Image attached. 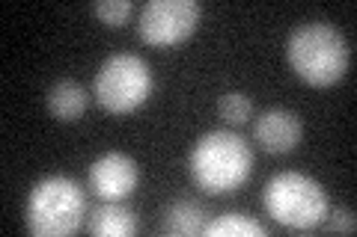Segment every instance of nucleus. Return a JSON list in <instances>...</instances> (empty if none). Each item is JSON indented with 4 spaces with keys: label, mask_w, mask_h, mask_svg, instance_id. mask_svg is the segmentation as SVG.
I'll list each match as a JSON object with an SVG mask.
<instances>
[{
    "label": "nucleus",
    "mask_w": 357,
    "mask_h": 237,
    "mask_svg": "<svg viewBox=\"0 0 357 237\" xmlns=\"http://www.w3.org/2000/svg\"><path fill=\"white\" fill-rule=\"evenodd\" d=\"M188 169H191L194 184L206 193H232L253 172V149L236 131H208L194 142L188 154Z\"/></svg>",
    "instance_id": "obj_1"
},
{
    "label": "nucleus",
    "mask_w": 357,
    "mask_h": 237,
    "mask_svg": "<svg viewBox=\"0 0 357 237\" xmlns=\"http://www.w3.org/2000/svg\"><path fill=\"white\" fill-rule=\"evenodd\" d=\"M286 56L292 72L310 86L337 83L351 65L349 39L328 21H307V24L295 27L286 42Z\"/></svg>",
    "instance_id": "obj_2"
},
{
    "label": "nucleus",
    "mask_w": 357,
    "mask_h": 237,
    "mask_svg": "<svg viewBox=\"0 0 357 237\" xmlns=\"http://www.w3.org/2000/svg\"><path fill=\"white\" fill-rule=\"evenodd\" d=\"M86 220V196L84 187L69 175H45L33 184L24 222L27 231L36 237H66L77 231Z\"/></svg>",
    "instance_id": "obj_3"
},
{
    "label": "nucleus",
    "mask_w": 357,
    "mask_h": 237,
    "mask_svg": "<svg viewBox=\"0 0 357 237\" xmlns=\"http://www.w3.org/2000/svg\"><path fill=\"white\" fill-rule=\"evenodd\" d=\"M262 205L268 217L286 229H312L321 225L331 211L328 193L316 178H310L295 169L277 172L265 181L262 190Z\"/></svg>",
    "instance_id": "obj_4"
},
{
    "label": "nucleus",
    "mask_w": 357,
    "mask_h": 237,
    "mask_svg": "<svg viewBox=\"0 0 357 237\" xmlns=\"http://www.w3.org/2000/svg\"><path fill=\"white\" fill-rule=\"evenodd\" d=\"M152 69L140 54L116 51L98 65L93 95L107 113H131L152 95Z\"/></svg>",
    "instance_id": "obj_5"
},
{
    "label": "nucleus",
    "mask_w": 357,
    "mask_h": 237,
    "mask_svg": "<svg viewBox=\"0 0 357 237\" xmlns=\"http://www.w3.org/2000/svg\"><path fill=\"white\" fill-rule=\"evenodd\" d=\"M203 18L197 0H149L137 15V33L155 48H170L185 42Z\"/></svg>",
    "instance_id": "obj_6"
},
{
    "label": "nucleus",
    "mask_w": 357,
    "mask_h": 237,
    "mask_svg": "<svg viewBox=\"0 0 357 237\" xmlns=\"http://www.w3.org/2000/svg\"><path fill=\"white\" fill-rule=\"evenodd\" d=\"M140 181V166L126 152H105L89 163L86 187L102 202H122Z\"/></svg>",
    "instance_id": "obj_7"
},
{
    "label": "nucleus",
    "mask_w": 357,
    "mask_h": 237,
    "mask_svg": "<svg viewBox=\"0 0 357 237\" xmlns=\"http://www.w3.org/2000/svg\"><path fill=\"white\" fill-rule=\"evenodd\" d=\"M301 137H304V122L292 110L271 107L253 119V142L268 154H286L298 149Z\"/></svg>",
    "instance_id": "obj_8"
},
{
    "label": "nucleus",
    "mask_w": 357,
    "mask_h": 237,
    "mask_svg": "<svg viewBox=\"0 0 357 237\" xmlns=\"http://www.w3.org/2000/svg\"><path fill=\"white\" fill-rule=\"evenodd\" d=\"M86 231L96 237H131L137 231V213L119 202H102L93 211H86Z\"/></svg>",
    "instance_id": "obj_9"
},
{
    "label": "nucleus",
    "mask_w": 357,
    "mask_h": 237,
    "mask_svg": "<svg viewBox=\"0 0 357 237\" xmlns=\"http://www.w3.org/2000/svg\"><path fill=\"white\" fill-rule=\"evenodd\" d=\"M45 101H48V110H51L54 119H60V122H75V119L84 116V110H86V104H89V92L84 89V83L72 81V77H63V81L51 83Z\"/></svg>",
    "instance_id": "obj_10"
},
{
    "label": "nucleus",
    "mask_w": 357,
    "mask_h": 237,
    "mask_svg": "<svg viewBox=\"0 0 357 237\" xmlns=\"http://www.w3.org/2000/svg\"><path fill=\"white\" fill-rule=\"evenodd\" d=\"M206 229V211L191 199H178L170 202L164 208V220H161V234H203Z\"/></svg>",
    "instance_id": "obj_11"
},
{
    "label": "nucleus",
    "mask_w": 357,
    "mask_h": 237,
    "mask_svg": "<svg viewBox=\"0 0 357 237\" xmlns=\"http://www.w3.org/2000/svg\"><path fill=\"white\" fill-rule=\"evenodd\" d=\"M206 237H265L268 229L259 222V220H253L248 217V213H238V211H229V213H220V217L215 220H208L206 222V229H203Z\"/></svg>",
    "instance_id": "obj_12"
},
{
    "label": "nucleus",
    "mask_w": 357,
    "mask_h": 237,
    "mask_svg": "<svg viewBox=\"0 0 357 237\" xmlns=\"http://www.w3.org/2000/svg\"><path fill=\"white\" fill-rule=\"evenodd\" d=\"M218 113H220V119L229 122V125H244L253 113V101H250V95L238 92V89H229V92L220 95Z\"/></svg>",
    "instance_id": "obj_13"
},
{
    "label": "nucleus",
    "mask_w": 357,
    "mask_h": 237,
    "mask_svg": "<svg viewBox=\"0 0 357 237\" xmlns=\"http://www.w3.org/2000/svg\"><path fill=\"white\" fill-rule=\"evenodd\" d=\"M131 0H96L93 3V13L105 21L110 27H122L131 15Z\"/></svg>",
    "instance_id": "obj_14"
},
{
    "label": "nucleus",
    "mask_w": 357,
    "mask_h": 237,
    "mask_svg": "<svg viewBox=\"0 0 357 237\" xmlns=\"http://www.w3.org/2000/svg\"><path fill=\"white\" fill-rule=\"evenodd\" d=\"M321 225H325V229L328 231H354L357 229V217H354V211L351 208H340V211H328V217H325V222H321Z\"/></svg>",
    "instance_id": "obj_15"
}]
</instances>
